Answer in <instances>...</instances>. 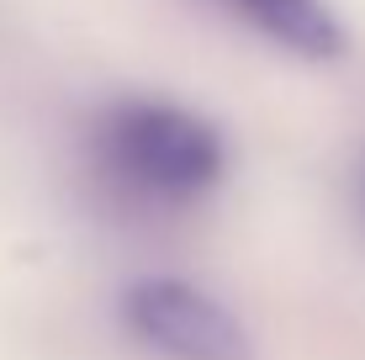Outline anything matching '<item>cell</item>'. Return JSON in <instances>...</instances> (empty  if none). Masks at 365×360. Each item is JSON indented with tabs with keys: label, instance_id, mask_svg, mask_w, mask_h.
<instances>
[{
	"label": "cell",
	"instance_id": "obj_1",
	"mask_svg": "<svg viewBox=\"0 0 365 360\" xmlns=\"http://www.w3.org/2000/svg\"><path fill=\"white\" fill-rule=\"evenodd\" d=\"M96 170L143 207H196L228 180V138L180 101L133 96L101 111Z\"/></svg>",
	"mask_w": 365,
	"mask_h": 360
},
{
	"label": "cell",
	"instance_id": "obj_3",
	"mask_svg": "<svg viewBox=\"0 0 365 360\" xmlns=\"http://www.w3.org/2000/svg\"><path fill=\"white\" fill-rule=\"evenodd\" d=\"M222 6L297 58H334L344 48V27L329 0H222Z\"/></svg>",
	"mask_w": 365,
	"mask_h": 360
},
{
	"label": "cell",
	"instance_id": "obj_2",
	"mask_svg": "<svg viewBox=\"0 0 365 360\" xmlns=\"http://www.w3.org/2000/svg\"><path fill=\"white\" fill-rule=\"evenodd\" d=\"M122 329L165 360H255V334L222 297L185 276H143L117 302Z\"/></svg>",
	"mask_w": 365,
	"mask_h": 360
}]
</instances>
